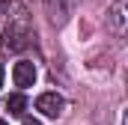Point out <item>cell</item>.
Masks as SVG:
<instances>
[{
    "label": "cell",
    "mask_w": 128,
    "mask_h": 125,
    "mask_svg": "<svg viewBox=\"0 0 128 125\" xmlns=\"http://www.w3.org/2000/svg\"><path fill=\"white\" fill-rule=\"evenodd\" d=\"M30 39V27H27V18H15L9 21V27L3 30V51H21Z\"/></svg>",
    "instance_id": "6da1fadb"
},
{
    "label": "cell",
    "mask_w": 128,
    "mask_h": 125,
    "mask_svg": "<svg viewBox=\"0 0 128 125\" xmlns=\"http://www.w3.org/2000/svg\"><path fill=\"white\" fill-rule=\"evenodd\" d=\"M63 107H66V101L57 92H42L39 98H36V110H42V113L51 116V119H57V116L63 113Z\"/></svg>",
    "instance_id": "7a4b0ae2"
},
{
    "label": "cell",
    "mask_w": 128,
    "mask_h": 125,
    "mask_svg": "<svg viewBox=\"0 0 128 125\" xmlns=\"http://www.w3.org/2000/svg\"><path fill=\"white\" fill-rule=\"evenodd\" d=\"M12 80H15V86H21V90H27L33 86V80H36V66L33 62H15V68H12Z\"/></svg>",
    "instance_id": "3957f363"
},
{
    "label": "cell",
    "mask_w": 128,
    "mask_h": 125,
    "mask_svg": "<svg viewBox=\"0 0 128 125\" xmlns=\"http://www.w3.org/2000/svg\"><path fill=\"white\" fill-rule=\"evenodd\" d=\"M24 107H27V98H24L21 92H15V95H9V98H6V110H9L12 116H21V113H24Z\"/></svg>",
    "instance_id": "277c9868"
},
{
    "label": "cell",
    "mask_w": 128,
    "mask_h": 125,
    "mask_svg": "<svg viewBox=\"0 0 128 125\" xmlns=\"http://www.w3.org/2000/svg\"><path fill=\"white\" fill-rule=\"evenodd\" d=\"M110 24H113L116 30H122V0L113 3V9H110Z\"/></svg>",
    "instance_id": "5b68a950"
},
{
    "label": "cell",
    "mask_w": 128,
    "mask_h": 125,
    "mask_svg": "<svg viewBox=\"0 0 128 125\" xmlns=\"http://www.w3.org/2000/svg\"><path fill=\"white\" fill-rule=\"evenodd\" d=\"M24 125H42L39 119H24Z\"/></svg>",
    "instance_id": "8992f818"
},
{
    "label": "cell",
    "mask_w": 128,
    "mask_h": 125,
    "mask_svg": "<svg viewBox=\"0 0 128 125\" xmlns=\"http://www.w3.org/2000/svg\"><path fill=\"white\" fill-rule=\"evenodd\" d=\"M0 86H3V66H0Z\"/></svg>",
    "instance_id": "52a82bcc"
},
{
    "label": "cell",
    "mask_w": 128,
    "mask_h": 125,
    "mask_svg": "<svg viewBox=\"0 0 128 125\" xmlns=\"http://www.w3.org/2000/svg\"><path fill=\"white\" fill-rule=\"evenodd\" d=\"M0 125H6V122H3V119H0Z\"/></svg>",
    "instance_id": "ba28073f"
}]
</instances>
